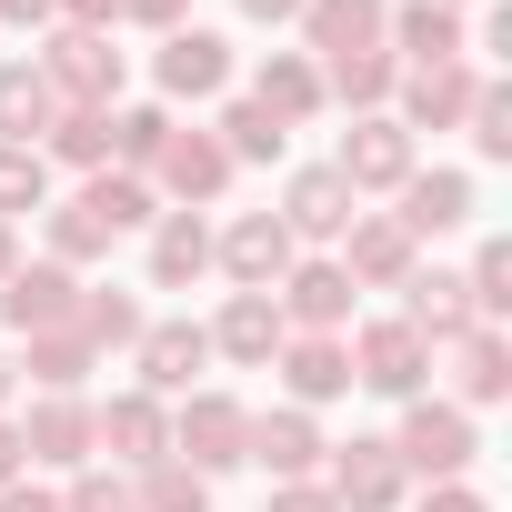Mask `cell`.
Segmentation results:
<instances>
[{
    "instance_id": "6da1fadb",
    "label": "cell",
    "mask_w": 512,
    "mask_h": 512,
    "mask_svg": "<svg viewBox=\"0 0 512 512\" xmlns=\"http://www.w3.org/2000/svg\"><path fill=\"white\" fill-rule=\"evenodd\" d=\"M472 452H482V422L462 412V402H402V432H392V462L402 472H422V482H462L472 472Z\"/></svg>"
},
{
    "instance_id": "7a4b0ae2",
    "label": "cell",
    "mask_w": 512,
    "mask_h": 512,
    "mask_svg": "<svg viewBox=\"0 0 512 512\" xmlns=\"http://www.w3.org/2000/svg\"><path fill=\"white\" fill-rule=\"evenodd\" d=\"M41 81H51V101L61 111H111L121 101V51H111V31H51L41 41Z\"/></svg>"
},
{
    "instance_id": "3957f363",
    "label": "cell",
    "mask_w": 512,
    "mask_h": 512,
    "mask_svg": "<svg viewBox=\"0 0 512 512\" xmlns=\"http://www.w3.org/2000/svg\"><path fill=\"white\" fill-rule=\"evenodd\" d=\"M251 452V402H231V392H181L171 402V462H191L201 482L211 472H231Z\"/></svg>"
},
{
    "instance_id": "277c9868",
    "label": "cell",
    "mask_w": 512,
    "mask_h": 512,
    "mask_svg": "<svg viewBox=\"0 0 512 512\" xmlns=\"http://www.w3.org/2000/svg\"><path fill=\"white\" fill-rule=\"evenodd\" d=\"M342 352H352V382L382 392V402H422V382H432V342H422L402 312H392V322H362Z\"/></svg>"
},
{
    "instance_id": "5b68a950",
    "label": "cell",
    "mask_w": 512,
    "mask_h": 512,
    "mask_svg": "<svg viewBox=\"0 0 512 512\" xmlns=\"http://www.w3.org/2000/svg\"><path fill=\"white\" fill-rule=\"evenodd\" d=\"M322 492H332L342 512H402L412 472L392 462V442H382V432H352V442H332V452H322Z\"/></svg>"
},
{
    "instance_id": "8992f818",
    "label": "cell",
    "mask_w": 512,
    "mask_h": 512,
    "mask_svg": "<svg viewBox=\"0 0 512 512\" xmlns=\"http://www.w3.org/2000/svg\"><path fill=\"white\" fill-rule=\"evenodd\" d=\"M332 171L352 181V201H362V191H402V181L422 171V141H412V131L392 121V111H362V121L342 131V151H332Z\"/></svg>"
},
{
    "instance_id": "52a82bcc",
    "label": "cell",
    "mask_w": 512,
    "mask_h": 512,
    "mask_svg": "<svg viewBox=\"0 0 512 512\" xmlns=\"http://www.w3.org/2000/svg\"><path fill=\"white\" fill-rule=\"evenodd\" d=\"M91 452H111V462H131V472L171 462V402H151L141 382L111 392V402H91Z\"/></svg>"
},
{
    "instance_id": "ba28073f",
    "label": "cell",
    "mask_w": 512,
    "mask_h": 512,
    "mask_svg": "<svg viewBox=\"0 0 512 512\" xmlns=\"http://www.w3.org/2000/svg\"><path fill=\"white\" fill-rule=\"evenodd\" d=\"M332 262L352 272V292H402V282L422 272V241H412L392 211H352V231H342Z\"/></svg>"
},
{
    "instance_id": "9c48e42d",
    "label": "cell",
    "mask_w": 512,
    "mask_h": 512,
    "mask_svg": "<svg viewBox=\"0 0 512 512\" xmlns=\"http://www.w3.org/2000/svg\"><path fill=\"white\" fill-rule=\"evenodd\" d=\"M151 81H161V111H171V101H221V91H231V41L201 31V21H181V31L151 51Z\"/></svg>"
},
{
    "instance_id": "30bf717a",
    "label": "cell",
    "mask_w": 512,
    "mask_h": 512,
    "mask_svg": "<svg viewBox=\"0 0 512 512\" xmlns=\"http://www.w3.org/2000/svg\"><path fill=\"white\" fill-rule=\"evenodd\" d=\"M151 191H161L171 211H201V201H221V191H231V151H221L211 131L171 121V141H161V161H151Z\"/></svg>"
},
{
    "instance_id": "8fae6325",
    "label": "cell",
    "mask_w": 512,
    "mask_h": 512,
    "mask_svg": "<svg viewBox=\"0 0 512 512\" xmlns=\"http://www.w3.org/2000/svg\"><path fill=\"white\" fill-rule=\"evenodd\" d=\"M211 262L231 272V292H272V282L302 262V241H292L272 211H241L231 231H211Z\"/></svg>"
},
{
    "instance_id": "7c38bea8",
    "label": "cell",
    "mask_w": 512,
    "mask_h": 512,
    "mask_svg": "<svg viewBox=\"0 0 512 512\" xmlns=\"http://www.w3.org/2000/svg\"><path fill=\"white\" fill-rule=\"evenodd\" d=\"M71 312H81V272H61V262H21L11 282H0V322H11L21 342L71 332Z\"/></svg>"
},
{
    "instance_id": "4fadbf2b",
    "label": "cell",
    "mask_w": 512,
    "mask_h": 512,
    "mask_svg": "<svg viewBox=\"0 0 512 512\" xmlns=\"http://www.w3.org/2000/svg\"><path fill=\"white\" fill-rule=\"evenodd\" d=\"M272 302H282V322H292V332H342L362 292H352V272L332 262V251H312V262H292V272L272 282Z\"/></svg>"
},
{
    "instance_id": "5bb4252c",
    "label": "cell",
    "mask_w": 512,
    "mask_h": 512,
    "mask_svg": "<svg viewBox=\"0 0 512 512\" xmlns=\"http://www.w3.org/2000/svg\"><path fill=\"white\" fill-rule=\"evenodd\" d=\"M472 91H482V71H472V61H432V71H402V91H392V121H402L412 141H422V131H462Z\"/></svg>"
},
{
    "instance_id": "9a60e30c",
    "label": "cell",
    "mask_w": 512,
    "mask_h": 512,
    "mask_svg": "<svg viewBox=\"0 0 512 512\" xmlns=\"http://www.w3.org/2000/svg\"><path fill=\"white\" fill-rule=\"evenodd\" d=\"M432 362L452 372V402H462V412H492V402L512 392V342H502V322H472V332H452Z\"/></svg>"
},
{
    "instance_id": "2e32d148",
    "label": "cell",
    "mask_w": 512,
    "mask_h": 512,
    "mask_svg": "<svg viewBox=\"0 0 512 512\" xmlns=\"http://www.w3.org/2000/svg\"><path fill=\"white\" fill-rule=\"evenodd\" d=\"M201 332H211V362H241V372H272V352L292 342V322H282L272 292H231L221 322H201Z\"/></svg>"
},
{
    "instance_id": "e0dca14e",
    "label": "cell",
    "mask_w": 512,
    "mask_h": 512,
    "mask_svg": "<svg viewBox=\"0 0 512 512\" xmlns=\"http://www.w3.org/2000/svg\"><path fill=\"white\" fill-rule=\"evenodd\" d=\"M382 51L402 71H432V61H472V31H462V11H442V0H392Z\"/></svg>"
},
{
    "instance_id": "ac0fdd59",
    "label": "cell",
    "mask_w": 512,
    "mask_h": 512,
    "mask_svg": "<svg viewBox=\"0 0 512 512\" xmlns=\"http://www.w3.org/2000/svg\"><path fill=\"white\" fill-rule=\"evenodd\" d=\"M352 211H362V201H352V181H342L332 161H312V171H292V181H282V211H272V221H282L292 241H342V231H352Z\"/></svg>"
},
{
    "instance_id": "d6986e66",
    "label": "cell",
    "mask_w": 512,
    "mask_h": 512,
    "mask_svg": "<svg viewBox=\"0 0 512 512\" xmlns=\"http://www.w3.org/2000/svg\"><path fill=\"white\" fill-rule=\"evenodd\" d=\"M272 372H282L292 412H322V402L352 392V352H342V332H292V342L272 352Z\"/></svg>"
},
{
    "instance_id": "ffe728a7",
    "label": "cell",
    "mask_w": 512,
    "mask_h": 512,
    "mask_svg": "<svg viewBox=\"0 0 512 512\" xmlns=\"http://www.w3.org/2000/svg\"><path fill=\"white\" fill-rule=\"evenodd\" d=\"M21 462L91 472V402H81V392H41V402L21 412Z\"/></svg>"
},
{
    "instance_id": "44dd1931",
    "label": "cell",
    "mask_w": 512,
    "mask_h": 512,
    "mask_svg": "<svg viewBox=\"0 0 512 512\" xmlns=\"http://www.w3.org/2000/svg\"><path fill=\"white\" fill-rule=\"evenodd\" d=\"M131 362H141V392H151V402H181L191 372L211 362V332H201V322H141Z\"/></svg>"
},
{
    "instance_id": "7402d4cb",
    "label": "cell",
    "mask_w": 512,
    "mask_h": 512,
    "mask_svg": "<svg viewBox=\"0 0 512 512\" xmlns=\"http://www.w3.org/2000/svg\"><path fill=\"white\" fill-rule=\"evenodd\" d=\"M322 452H332V442H322V422L282 402V412H251V452H241V462H262L272 482H312V472H322Z\"/></svg>"
},
{
    "instance_id": "603a6c76",
    "label": "cell",
    "mask_w": 512,
    "mask_h": 512,
    "mask_svg": "<svg viewBox=\"0 0 512 512\" xmlns=\"http://www.w3.org/2000/svg\"><path fill=\"white\" fill-rule=\"evenodd\" d=\"M392 201H402L392 221H402L412 241H442V231H462V221H472V171H412Z\"/></svg>"
},
{
    "instance_id": "cb8c5ba5",
    "label": "cell",
    "mask_w": 512,
    "mask_h": 512,
    "mask_svg": "<svg viewBox=\"0 0 512 512\" xmlns=\"http://www.w3.org/2000/svg\"><path fill=\"white\" fill-rule=\"evenodd\" d=\"M392 21V0H302V51L312 61H342V51H372Z\"/></svg>"
},
{
    "instance_id": "d4e9b609",
    "label": "cell",
    "mask_w": 512,
    "mask_h": 512,
    "mask_svg": "<svg viewBox=\"0 0 512 512\" xmlns=\"http://www.w3.org/2000/svg\"><path fill=\"white\" fill-rule=\"evenodd\" d=\"M251 101H262L282 131H302V121H322V61L312 51H272L262 71H251Z\"/></svg>"
},
{
    "instance_id": "484cf974",
    "label": "cell",
    "mask_w": 512,
    "mask_h": 512,
    "mask_svg": "<svg viewBox=\"0 0 512 512\" xmlns=\"http://www.w3.org/2000/svg\"><path fill=\"white\" fill-rule=\"evenodd\" d=\"M392 91H402V61L372 41V51H342V61H322V101H342L352 121L362 111H392Z\"/></svg>"
},
{
    "instance_id": "4316f807",
    "label": "cell",
    "mask_w": 512,
    "mask_h": 512,
    "mask_svg": "<svg viewBox=\"0 0 512 512\" xmlns=\"http://www.w3.org/2000/svg\"><path fill=\"white\" fill-rule=\"evenodd\" d=\"M402 322H412V332H422V342L442 352V342H452V332H472L482 312H472L462 272H412V282H402Z\"/></svg>"
},
{
    "instance_id": "83f0119b",
    "label": "cell",
    "mask_w": 512,
    "mask_h": 512,
    "mask_svg": "<svg viewBox=\"0 0 512 512\" xmlns=\"http://www.w3.org/2000/svg\"><path fill=\"white\" fill-rule=\"evenodd\" d=\"M51 121H61V101H51L41 61H0V141L41 151V141H51Z\"/></svg>"
},
{
    "instance_id": "f1b7e54d",
    "label": "cell",
    "mask_w": 512,
    "mask_h": 512,
    "mask_svg": "<svg viewBox=\"0 0 512 512\" xmlns=\"http://www.w3.org/2000/svg\"><path fill=\"white\" fill-rule=\"evenodd\" d=\"M201 272H211V221L201 211H161L151 221V282L161 292H191Z\"/></svg>"
},
{
    "instance_id": "f546056e",
    "label": "cell",
    "mask_w": 512,
    "mask_h": 512,
    "mask_svg": "<svg viewBox=\"0 0 512 512\" xmlns=\"http://www.w3.org/2000/svg\"><path fill=\"white\" fill-rule=\"evenodd\" d=\"M71 201H81L111 241H121V231H141V221H161V191H151V181H131V171H91Z\"/></svg>"
},
{
    "instance_id": "4dcf8cb0",
    "label": "cell",
    "mask_w": 512,
    "mask_h": 512,
    "mask_svg": "<svg viewBox=\"0 0 512 512\" xmlns=\"http://www.w3.org/2000/svg\"><path fill=\"white\" fill-rule=\"evenodd\" d=\"M161 141H171V111H161V101H111V171L151 181Z\"/></svg>"
},
{
    "instance_id": "1f68e13d",
    "label": "cell",
    "mask_w": 512,
    "mask_h": 512,
    "mask_svg": "<svg viewBox=\"0 0 512 512\" xmlns=\"http://www.w3.org/2000/svg\"><path fill=\"white\" fill-rule=\"evenodd\" d=\"M211 141L231 151V171H241V161H282V151H292V131H282V121H272L262 101H251V91H241V101H221V121H211Z\"/></svg>"
},
{
    "instance_id": "d6a6232c",
    "label": "cell",
    "mask_w": 512,
    "mask_h": 512,
    "mask_svg": "<svg viewBox=\"0 0 512 512\" xmlns=\"http://www.w3.org/2000/svg\"><path fill=\"white\" fill-rule=\"evenodd\" d=\"M41 161H71V171H111V111H61Z\"/></svg>"
},
{
    "instance_id": "836d02e7",
    "label": "cell",
    "mask_w": 512,
    "mask_h": 512,
    "mask_svg": "<svg viewBox=\"0 0 512 512\" xmlns=\"http://www.w3.org/2000/svg\"><path fill=\"white\" fill-rule=\"evenodd\" d=\"M71 332H81L91 352H131V342H141V302H131V292H81Z\"/></svg>"
},
{
    "instance_id": "e575fe53",
    "label": "cell",
    "mask_w": 512,
    "mask_h": 512,
    "mask_svg": "<svg viewBox=\"0 0 512 512\" xmlns=\"http://www.w3.org/2000/svg\"><path fill=\"white\" fill-rule=\"evenodd\" d=\"M91 372H101V352H91L81 332H41V342H31V382H41V392H81Z\"/></svg>"
},
{
    "instance_id": "d590c367",
    "label": "cell",
    "mask_w": 512,
    "mask_h": 512,
    "mask_svg": "<svg viewBox=\"0 0 512 512\" xmlns=\"http://www.w3.org/2000/svg\"><path fill=\"white\" fill-rule=\"evenodd\" d=\"M462 131H472V151H482V161H512V81H492V71H482V91H472Z\"/></svg>"
},
{
    "instance_id": "8d00e7d4",
    "label": "cell",
    "mask_w": 512,
    "mask_h": 512,
    "mask_svg": "<svg viewBox=\"0 0 512 512\" xmlns=\"http://www.w3.org/2000/svg\"><path fill=\"white\" fill-rule=\"evenodd\" d=\"M131 502H141V512H211V482H201L191 462H151V472L131 482Z\"/></svg>"
},
{
    "instance_id": "74e56055",
    "label": "cell",
    "mask_w": 512,
    "mask_h": 512,
    "mask_svg": "<svg viewBox=\"0 0 512 512\" xmlns=\"http://www.w3.org/2000/svg\"><path fill=\"white\" fill-rule=\"evenodd\" d=\"M11 211H51V161L21 151V141H0V221Z\"/></svg>"
},
{
    "instance_id": "f35d334b",
    "label": "cell",
    "mask_w": 512,
    "mask_h": 512,
    "mask_svg": "<svg viewBox=\"0 0 512 512\" xmlns=\"http://www.w3.org/2000/svg\"><path fill=\"white\" fill-rule=\"evenodd\" d=\"M462 292H472V312H482V322H502V312H512V241H502V231H492V241L472 251Z\"/></svg>"
},
{
    "instance_id": "ab89813d",
    "label": "cell",
    "mask_w": 512,
    "mask_h": 512,
    "mask_svg": "<svg viewBox=\"0 0 512 512\" xmlns=\"http://www.w3.org/2000/svg\"><path fill=\"white\" fill-rule=\"evenodd\" d=\"M101 251H111V231L81 211V201H61L51 211V251H41V262H61V272H81V262H101Z\"/></svg>"
},
{
    "instance_id": "60d3db41",
    "label": "cell",
    "mask_w": 512,
    "mask_h": 512,
    "mask_svg": "<svg viewBox=\"0 0 512 512\" xmlns=\"http://www.w3.org/2000/svg\"><path fill=\"white\" fill-rule=\"evenodd\" d=\"M61 512H141V502H131V482H111V472H81V482L61 492Z\"/></svg>"
},
{
    "instance_id": "b9f144b4",
    "label": "cell",
    "mask_w": 512,
    "mask_h": 512,
    "mask_svg": "<svg viewBox=\"0 0 512 512\" xmlns=\"http://www.w3.org/2000/svg\"><path fill=\"white\" fill-rule=\"evenodd\" d=\"M262 512H342V502H332V492H322V472H312V482H272V502H262Z\"/></svg>"
},
{
    "instance_id": "7bdbcfd3",
    "label": "cell",
    "mask_w": 512,
    "mask_h": 512,
    "mask_svg": "<svg viewBox=\"0 0 512 512\" xmlns=\"http://www.w3.org/2000/svg\"><path fill=\"white\" fill-rule=\"evenodd\" d=\"M121 21H141V31H161V41H171V31L191 21V0H121Z\"/></svg>"
},
{
    "instance_id": "ee69618b",
    "label": "cell",
    "mask_w": 512,
    "mask_h": 512,
    "mask_svg": "<svg viewBox=\"0 0 512 512\" xmlns=\"http://www.w3.org/2000/svg\"><path fill=\"white\" fill-rule=\"evenodd\" d=\"M422 512H492V502H482L472 482H432V492H422Z\"/></svg>"
},
{
    "instance_id": "f6af8a7d",
    "label": "cell",
    "mask_w": 512,
    "mask_h": 512,
    "mask_svg": "<svg viewBox=\"0 0 512 512\" xmlns=\"http://www.w3.org/2000/svg\"><path fill=\"white\" fill-rule=\"evenodd\" d=\"M61 21H71V31H111V21H121V0H61Z\"/></svg>"
},
{
    "instance_id": "bcb514c9",
    "label": "cell",
    "mask_w": 512,
    "mask_h": 512,
    "mask_svg": "<svg viewBox=\"0 0 512 512\" xmlns=\"http://www.w3.org/2000/svg\"><path fill=\"white\" fill-rule=\"evenodd\" d=\"M0 512H61V492H41V482H31V472H21V482H11V492H0Z\"/></svg>"
},
{
    "instance_id": "7dc6e473",
    "label": "cell",
    "mask_w": 512,
    "mask_h": 512,
    "mask_svg": "<svg viewBox=\"0 0 512 512\" xmlns=\"http://www.w3.org/2000/svg\"><path fill=\"white\" fill-rule=\"evenodd\" d=\"M0 21H11V31H41V21H61V0H0Z\"/></svg>"
},
{
    "instance_id": "c3c4849f",
    "label": "cell",
    "mask_w": 512,
    "mask_h": 512,
    "mask_svg": "<svg viewBox=\"0 0 512 512\" xmlns=\"http://www.w3.org/2000/svg\"><path fill=\"white\" fill-rule=\"evenodd\" d=\"M21 472H31V462H21V422H11V412H0V492H11Z\"/></svg>"
},
{
    "instance_id": "681fc988",
    "label": "cell",
    "mask_w": 512,
    "mask_h": 512,
    "mask_svg": "<svg viewBox=\"0 0 512 512\" xmlns=\"http://www.w3.org/2000/svg\"><path fill=\"white\" fill-rule=\"evenodd\" d=\"M231 11H241V21H272V31H282V21H302V0H231Z\"/></svg>"
},
{
    "instance_id": "f907efd6",
    "label": "cell",
    "mask_w": 512,
    "mask_h": 512,
    "mask_svg": "<svg viewBox=\"0 0 512 512\" xmlns=\"http://www.w3.org/2000/svg\"><path fill=\"white\" fill-rule=\"evenodd\" d=\"M21 272V241H11V221H0V282H11Z\"/></svg>"
},
{
    "instance_id": "816d5d0a",
    "label": "cell",
    "mask_w": 512,
    "mask_h": 512,
    "mask_svg": "<svg viewBox=\"0 0 512 512\" xmlns=\"http://www.w3.org/2000/svg\"><path fill=\"white\" fill-rule=\"evenodd\" d=\"M11 392H21V362H11V352H0V412H11Z\"/></svg>"
},
{
    "instance_id": "f5cc1de1",
    "label": "cell",
    "mask_w": 512,
    "mask_h": 512,
    "mask_svg": "<svg viewBox=\"0 0 512 512\" xmlns=\"http://www.w3.org/2000/svg\"><path fill=\"white\" fill-rule=\"evenodd\" d=\"M442 11H482V0H442Z\"/></svg>"
}]
</instances>
